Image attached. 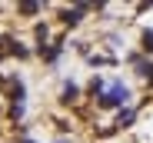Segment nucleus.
<instances>
[{
	"label": "nucleus",
	"instance_id": "423d86ee",
	"mask_svg": "<svg viewBox=\"0 0 153 143\" xmlns=\"http://www.w3.org/2000/svg\"><path fill=\"white\" fill-rule=\"evenodd\" d=\"M140 43H143V53H153V30H143Z\"/></svg>",
	"mask_w": 153,
	"mask_h": 143
},
{
	"label": "nucleus",
	"instance_id": "6e6552de",
	"mask_svg": "<svg viewBox=\"0 0 153 143\" xmlns=\"http://www.w3.org/2000/svg\"><path fill=\"white\" fill-rule=\"evenodd\" d=\"M20 10H23V13H37V10H40V4H33V0H27V4H20Z\"/></svg>",
	"mask_w": 153,
	"mask_h": 143
},
{
	"label": "nucleus",
	"instance_id": "7ed1b4c3",
	"mask_svg": "<svg viewBox=\"0 0 153 143\" xmlns=\"http://www.w3.org/2000/svg\"><path fill=\"white\" fill-rule=\"evenodd\" d=\"M76 97H80V87H76L73 80H67L63 83V93H60V103H73Z\"/></svg>",
	"mask_w": 153,
	"mask_h": 143
},
{
	"label": "nucleus",
	"instance_id": "20e7f679",
	"mask_svg": "<svg viewBox=\"0 0 153 143\" xmlns=\"http://www.w3.org/2000/svg\"><path fill=\"white\" fill-rule=\"evenodd\" d=\"M40 57H43L47 63H57V57H60V43H47V47H40Z\"/></svg>",
	"mask_w": 153,
	"mask_h": 143
},
{
	"label": "nucleus",
	"instance_id": "9d476101",
	"mask_svg": "<svg viewBox=\"0 0 153 143\" xmlns=\"http://www.w3.org/2000/svg\"><path fill=\"white\" fill-rule=\"evenodd\" d=\"M23 143H33V140H23Z\"/></svg>",
	"mask_w": 153,
	"mask_h": 143
},
{
	"label": "nucleus",
	"instance_id": "0eeeda50",
	"mask_svg": "<svg viewBox=\"0 0 153 143\" xmlns=\"http://www.w3.org/2000/svg\"><path fill=\"white\" fill-rule=\"evenodd\" d=\"M47 23H37V40H40V47H47Z\"/></svg>",
	"mask_w": 153,
	"mask_h": 143
},
{
	"label": "nucleus",
	"instance_id": "f257e3e1",
	"mask_svg": "<svg viewBox=\"0 0 153 143\" xmlns=\"http://www.w3.org/2000/svg\"><path fill=\"white\" fill-rule=\"evenodd\" d=\"M97 100H100V107H103V110H113V107H120V110H123L126 103H130V90H126V83H123V80H113V83H110L103 93H100Z\"/></svg>",
	"mask_w": 153,
	"mask_h": 143
},
{
	"label": "nucleus",
	"instance_id": "39448f33",
	"mask_svg": "<svg viewBox=\"0 0 153 143\" xmlns=\"http://www.w3.org/2000/svg\"><path fill=\"white\" fill-rule=\"evenodd\" d=\"M133 116H137V113H133L130 107L120 110V113H117V127H130V123H133Z\"/></svg>",
	"mask_w": 153,
	"mask_h": 143
},
{
	"label": "nucleus",
	"instance_id": "1a4fd4ad",
	"mask_svg": "<svg viewBox=\"0 0 153 143\" xmlns=\"http://www.w3.org/2000/svg\"><path fill=\"white\" fill-rule=\"evenodd\" d=\"M57 143H70V140H57Z\"/></svg>",
	"mask_w": 153,
	"mask_h": 143
},
{
	"label": "nucleus",
	"instance_id": "f03ea898",
	"mask_svg": "<svg viewBox=\"0 0 153 143\" xmlns=\"http://www.w3.org/2000/svg\"><path fill=\"white\" fill-rule=\"evenodd\" d=\"M87 10H90V7H87V4H80V7H73V10H63V13H60V20L67 23V27H76V23H80V17H83Z\"/></svg>",
	"mask_w": 153,
	"mask_h": 143
}]
</instances>
